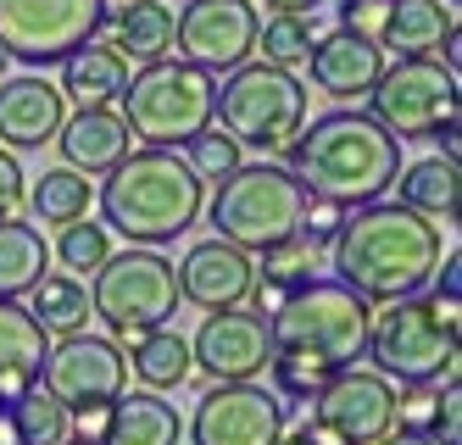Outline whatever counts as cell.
I'll use <instances>...</instances> for the list:
<instances>
[{
  "instance_id": "ba28073f",
  "label": "cell",
  "mask_w": 462,
  "mask_h": 445,
  "mask_svg": "<svg viewBox=\"0 0 462 445\" xmlns=\"http://www.w3.org/2000/svg\"><path fill=\"white\" fill-rule=\"evenodd\" d=\"M379 379L395 385H446L457 379V329L440 323V312L423 295L390 301L368 323V351Z\"/></svg>"
},
{
  "instance_id": "4dcf8cb0",
  "label": "cell",
  "mask_w": 462,
  "mask_h": 445,
  "mask_svg": "<svg viewBox=\"0 0 462 445\" xmlns=\"http://www.w3.org/2000/svg\"><path fill=\"white\" fill-rule=\"evenodd\" d=\"M312 40H318L312 17H273V23H262V28H256V51H262V61H268V67H279V73H295V67H307Z\"/></svg>"
},
{
  "instance_id": "1f68e13d",
  "label": "cell",
  "mask_w": 462,
  "mask_h": 445,
  "mask_svg": "<svg viewBox=\"0 0 462 445\" xmlns=\"http://www.w3.org/2000/svg\"><path fill=\"white\" fill-rule=\"evenodd\" d=\"M12 423H17V440L23 445H61L68 440V413L34 385L23 401H12Z\"/></svg>"
},
{
  "instance_id": "9a60e30c",
  "label": "cell",
  "mask_w": 462,
  "mask_h": 445,
  "mask_svg": "<svg viewBox=\"0 0 462 445\" xmlns=\"http://www.w3.org/2000/svg\"><path fill=\"white\" fill-rule=\"evenodd\" d=\"M284 401L262 385H212L195 401L189 445H279Z\"/></svg>"
},
{
  "instance_id": "f6af8a7d",
  "label": "cell",
  "mask_w": 462,
  "mask_h": 445,
  "mask_svg": "<svg viewBox=\"0 0 462 445\" xmlns=\"http://www.w3.org/2000/svg\"><path fill=\"white\" fill-rule=\"evenodd\" d=\"M0 445H23L17 440V423H12V406H0Z\"/></svg>"
},
{
  "instance_id": "7bdbcfd3",
  "label": "cell",
  "mask_w": 462,
  "mask_h": 445,
  "mask_svg": "<svg viewBox=\"0 0 462 445\" xmlns=\"http://www.w3.org/2000/svg\"><path fill=\"white\" fill-rule=\"evenodd\" d=\"M279 445H328V440H323L312 423H295V429H284V434H279Z\"/></svg>"
},
{
  "instance_id": "7402d4cb",
  "label": "cell",
  "mask_w": 462,
  "mask_h": 445,
  "mask_svg": "<svg viewBox=\"0 0 462 445\" xmlns=\"http://www.w3.org/2000/svg\"><path fill=\"white\" fill-rule=\"evenodd\" d=\"M106 23H112L106 45L123 61H140V67L168 61V51H173V12L162 6V0H123L117 12H106Z\"/></svg>"
},
{
  "instance_id": "603a6c76",
  "label": "cell",
  "mask_w": 462,
  "mask_h": 445,
  "mask_svg": "<svg viewBox=\"0 0 462 445\" xmlns=\"http://www.w3.org/2000/svg\"><path fill=\"white\" fill-rule=\"evenodd\" d=\"M123 89H128V61L106 40H89L61 61V100H73V107H112V100H123Z\"/></svg>"
},
{
  "instance_id": "7c38bea8",
  "label": "cell",
  "mask_w": 462,
  "mask_h": 445,
  "mask_svg": "<svg viewBox=\"0 0 462 445\" xmlns=\"http://www.w3.org/2000/svg\"><path fill=\"white\" fill-rule=\"evenodd\" d=\"M40 390L61 406V413H84V406H112L128 390V362L117 339L101 334H68L45 351Z\"/></svg>"
},
{
  "instance_id": "3957f363",
  "label": "cell",
  "mask_w": 462,
  "mask_h": 445,
  "mask_svg": "<svg viewBox=\"0 0 462 445\" xmlns=\"http://www.w3.org/2000/svg\"><path fill=\"white\" fill-rule=\"evenodd\" d=\"M95 200H101L106 234H123L128 246L156 251V246H173L184 228H195V218L207 207V184L195 179L184 151L140 145L101 179Z\"/></svg>"
},
{
  "instance_id": "d590c367",
  "label": "cell",
  "mask_w": 462,
  "mask_h": 445,
  "mask_svg": "<svg viewBox=\"0 0 462 445\" xmlns=\"http://www.w3.org/2000/svg\"><path fill=\"white\" fill-rule=\"evenodd\" d=\"M435 413H440V385H402L395 390V429L435 440Z\"/></svg>"
},
{
  "instance_id": "277c9868",
  "label": "cell",
  "mask_w": 462,
  "mask_h": 445,
  "mask_svg": "<svg viewBox=\"0 0 462 445\" xmlns=\"http://www.w3.org/2000/svg\"><path fill=\"white\" fill-rule=\"evenodd\" d=\"M368 323L374 306L356 290H346L340 279H307L279 301V312L268 318V339L273 351H301L318 357L328 373H346L368 351Z\"/></svg>"
},
{
  "instance_id": "8d00e7d4",
  "label": "cell",
  "mask_w": 462,
  "mask_h": 445,
  "mask_svg": "<svg viewBox=\"0 0 462 445\" xmlns=\"http://www.w3.org/2000/svg\"><path fill=\"white\" fill-rule=\"evenodd\" d=\"M340 223H346V207H335V200H312L307 195V212H301V228H295V239L301 246H335V234H340Z\"/></svg>"
},
{
  "instance_id": "5b68a950",
  "label": "cell",
  "mask_w": 462,
  "mask_h": 445,
  "mask_svg": "<svg viewBox=\"0 0 462 445\" xmlns=\"http://www.w3.org/2000/svg\"><path fill=\"white\" fill-rule=\"evenodd\" d=\"M201 212L217 228L212 239H223V246H235L245 256H262L279 239H295L301 212H307V190L279 162H240L228 179H217V195Z\"/></svg>"
},
{
  "instance_id": "6da1fadb",
  "label": "cell",
  "mask_w": 462,
  "mask_h": 445,
  "mask_svg": "<svg viewBox=\"0 0 462 445\" xmlns=\"http://www.w3.org/2000/svg\"><path fill=\"white\" fill-rule=\"evenodd\" d=\"M335 279L346 290H356L362 301H412L435 284V273L446 262V234L395 207V200H374V207L346 212L340 234H335Z\"/></svg>"
},
{
  "instance_id": "5bb4252c",
  "label": "cell",
  "mask_w": 462,
  "mask_h": 445,
  "mask_svg": "<svg viewBox=\"0 0 462 445\" xmlns=\"http://www.w3.org/2000/svg\"><path fill=\"white\" fill-rule=\"evenodd\" d=\"M307 423L328 445H379L395 429V385L368 367H346L312 395Z\"/></svg>"
},
{
  "instance_id": "8fae6325",
  "label": "cell",
  "mask_w": 462,
  "mask_h": 445,
  "mask_svg": "<svg viewBox=\"0 0 462 445\" xmlns=\"http://www.w3.org/2000/svg\"><path fill=\"white\" fill-rule=\"evenodd\" d=\"M106 12V0H0V51L28 67H61L101 40Z\"/></svg>"
},
{
  "instance_id": "9c48e42d",
  "label": "cell",
  "mask_w": 462,
  "mask_h": 445,
  "mask_svg": "<svg viewBox=\"0 0 462 445\" xmlns=\"http://www.w3.org/2000/svg\"><path fill=\"white\" fill-rule=\"evenodd\" d=\"M89 312L112 329V339H134L151 329H173L179 312V279L173 262L145 246L112 251L89 284Z\"/></svg>"
},
{
  "instance_id": "cb8c5ba5",
  "label": "cell",
  "mask_w": 462,
  "mask_h": 445,
  "mask_svg": "<svg viewBox=\"0 0 462 445\" xmlns=\"http://www.w3.org/2000/svg\"><path fill=\"white\" fill-rule=\"evenodd\" d=\"M179 440H184V418H179V406H168V395L123 390L112 401L106 445H179Z\"/></svg>"
},
{
  "instance_id": "e575fe53",
  "label": "cell",
  "mask_w": 462,
  "mask_h": 445,
  "mask_svg": "<svg viewBox=\"0 0 462 445\" xmlns=\"http://www.w3.org/2000/svg\"><path fill=\"white\" fill-rule=\"evenodd\" d=\"M318 273V251L301 246V239H279V246L262 251V279L279 284V290H295V284H307Z\"/></svg>"
},
{
  "instance_id": "52a82bcc",
  "label": "cell",
  "mask_w": 462,
  "mask_h": 445,
  "mask_svg": "<svg viewBox=\"0 0 462 445\" xmlns=\"http://www.w3.org/2000/svg\"><path fill=\"white\" fill-rule=\"evenodd\" d=\"M212 123H223V134L240 151H284L307 123V84L295 73H279L268 61H245L228 73V84L217 89V112Z\"/></svg>"
},
{
  "instance_id": "2e32d148",
  "label": "cell",
  "mask_w": 462,
  "mask_h": 445,
  "mask_svg": "<svg viewBox=\"0 0 462 445\" xmlns=\"http://www.w3.org/2000/svg\"><path fill=\"white\" fill-rule=\"evenodd\" d=\"M189 362L207 373L212 385H256L273 362V339H268V318L245 312H207L201 329L189 339Z\"/></svg>"
},
{
  "instance_id": "8992f818",
  "label": "cell",
  "mask_w": 462,
  "mask_h": 445,
  "mask_svg": "<svg viewBox=\"0 0 462 445\" xmlns=\"http://www.w3.org/2000/svg\"><path fill=\"white\" fill-rule=\"evenodd\" d=\"M217 112V84L189 61H151L140 73H128L123 89V123L134 140L156 151H184L195 134L212 128Z\"/></svg>"
},
{
  "instance_id": "4316f807",
  "label": "cell",
  "mask_w": 462,
  "mask_h": 445,
  "mask_svg": "<svg viewBox=\"0 0 462 445\" xmlns=\"http://www.w3.org/2000/svg\"><path fill=\"white\" fill-rule=\"evenodd\" d=\"M402 184H395V207H407L429 223H451L457 218V195H462V179H457V162L451 156H423L412 167H402L395 173Z\"/></svg>"
},
{
  "instance_id": "f1b7e54d",
  "label": "cell",
  "mask_w": 462,
  "mask_h": 445,
  "mask_svg": "<svg viewBox=\"0 0 462 445\" xmlns=\"http://www.w3.org/2000/svg\"><path fill=\"white\" fill-rule=\"evenodd\" d=\"M51 273V246L34 223H0V301H23Z\"/></svg>"
},
{
  "instance_id": "ac0fdd59",
  "label": "cell",
  "mask_w": 462,
  "mask_h": 445,
  "mask_svg": "<svg viewBox=\"0 0 462 445\" xmlns=\"http://www.w3.org/2000/svg\"><path fill=\"white\" fill-rule=\"evenodd\" d=\"M51 145H61V167H73L84 179H106L134 151V134H128L123 112H112V107H79L73 117H61Z\"/></svg>"
},
{
  "instance_id": "bcb514c9",
  "label": "cell",
  "mask_w": 462,
  "mask_h": 445,
  "mask_svg": "<svg viewBox=\"0 0 462 445\" xmlns=\"http://www.w3.org/2000/svg\"><path fill=\"white\" fill-rule=\"evenodd\" d=\"M6 61H12V56H6V51H0V79H6Z\"/></svg>"
},
{
  "instance_id": "7a4b0ae2",
  "label": "cell",
  "mask_w": 462,
  "mask_h": 445,
  "mask_svg": "<svg viewBox=\"0 0 462 445\" xmlns=\"http://www.w3.org/2000/svg\"><path fill=\"white\" fill-rule=\"evenodd\" d=\"M312 200H335V207L356 212L374 207L395 190L402 173V140L368 117V112H323L301 123V134L284 145V162Z\"/></svg>"
},
{
  "instance_id": "c3c4849f",
  "label": "cell",
  "mask_w": 462,
  "mask_h": 445,
  "mask_svg": "<svg viewBox=\"0 0 462 445\" xmlns=\"http://www.w3.org/2000/svg\"><path fill=\"white\" fill-rule=\"evenodd\" d=\"M446 6H457V0H446Z\"/></svg>"
},
{
  "instance_id": "7dc6e473",
  "label": "cell",
  "mask_w": 462,
  "mask_h": 445,
  "mask_svg": "<svg viewBox=\"0 0 462 445\" xmlns=\"http://www.w3.org/2000/svg\"><path fill=\"white\" fill-rule=\"evenodd\" d=\"M61 445H89V440H73V434H68V440H61Z\"/></svg>"
},
{
  "instance_id": "ee69618b",
  "label": "cell",
  "mask_w": 462,
  "mask_h": 445,
  "mask_svg": "<svg viewBox=\"0 0 462 445\" xmlns=\"http://www.w3.org/2000/svg\"><path fill=\"white\" fill-rule=\"evenodd\" d=\"M379 445H435V440H429V434H407V429H390Z\"/></svg>"
},
{
  "instance_id": "ffe728a7",
  "label": "cell",
  "mask_w": 462,
  "mask_h": 445,
  "mask_svg": "<svg viewBox=\"0 0 462 445\" xmlns=\"http://www.w3.org/2000/svg\"><path fill=\"white\" fill-rule=\"evenodd\" d=\"M307 73L323 95H335V100H356V95H368L384 73V51L374 40H362V33H323V40H312V56H307Z\"/></svg>"
},
{
  "instance_id": "30bf717a",
  "label": "cell",
  "mask_w": 462,
  "mask_h": 445,
  "mask_svg": "<svg viewBox=\"0 0 462 445\" xmlns=\"http://www.w3.org/2000/svg\"><path fill=\"white\" fill-rule=\"evenodd\" d=\"M368 107L390 140H429L457 123V73L435 56H402L368 89Z\"/></svg>"
},
{
  "instance_id": "d6a6232c",
  "label": "cell",
  "mask_w": 462,
  "mask_h": 445,
  "mask_svg": "<svg viewBox=\"0 0 462 445\" xmlns=\"http://www.w3.org/2000/svg\"><path fill=\"white\" fill-rule=\"evenodd\" d=\"M112 256V234L101 228V223H89V218H79V223H68L61 228V239H56V262L73 273H101V262Z\"/></svg>"
},
{
  "instance_id": "4fadbf2b",
  "label": "cell",
  "mask_w": 462,
  "mask_h": 445,
  "mask_svg": "<svg viewBox=\"0 0 462 445\" xmlns=\"http://www.w3.org/2000/svg\"><path fill=\"white\" fill-rule=\"evenodd\" d=\"M256 28H262V12L251 0H189L173 17V45H179V61L217 79L256 56Z\"/></svg>"
},
{
  "instance_id": "60d3db41",
  "label": "cell",
  "mask_w": 462,
  "mask_h": 445,
  "mask_svg": "<svg viewBox=\"0 0 462 445\" xmlns=\"http://www.w3.org/2000/svg\"><path fill=\"white\" fill-rule=\"evenodd\" d=\"M106 423H112V406H84V413L68 418V434L89 440V445H106Z\"/></svg>"
},
{
  "instance_id": "836d02e7",
  "label": "cell",
  "mask_w": 462,
  "mask_h": 445,
  "mask_svg": "<svg viewBox=\"0 0 462 445\" xmlns=\"http://www.w3.org/2000/svg\"><path fill=\"white\" fill-rule=\"evenodd\" d=\"M184 162L195 167V179H201V184H217V179H228L240 167V145L228 140L223 128H207V134H195V140L184 145Z\"/></svg>"
},
{
  "instance_id": "f35d334b",
  "label": "cell",
  "mask_w": 462,
  "mask_h": 445,
  "mask_svg": "<svg viewBox=\"0 0 462 445\" xmlns=\"http://www.w3.org/2000/svg\"><path fill=\"white\" fill-rule=\"evenodd\" d=\"M384 12H390V0H340V28H346V33H362V40L379 45Z\"/></svg>"
},
{
  "instance_id": "d4e9b609",
  "label": "cell",
  "mask_w": 462,
  "mask_h": 445,
  "mask_svg": "<svg viewBox=\"0 0 462 445\" xmlns=\"http://www.w3.org/2000/svg\"><path fill=\"white\" fill-rule=\"evenodd\" d=\"M451 28H457V12L446 6V0H390L384 28H379V51L435 56Z\"/></svg>"
},
{
  "instance_id": "484cf974",
  "label": "cell",
  "mask_w": 462,
  "mask_h": 445,
  "mask_svg": "<svg viewBox=\"0 0 462 445\" xmlns=\"http://www.w3.org/2000/svg\"><path fill=\"white\" fill-rule=\"evenodd\" d=\"M128 346V373L140 379V390H151V395H168V390H179L189 373H195V362H189V339L179 334V329H151V334H134V339H123Z\"/></svg>"
},
{
  "instance_id": "d6986e66",
  "label": "cell",
  "mask_w": 462,
  "mask_h": 445,
  "mask_svg": "<svg viewBox=\"0 0 462 445\" xmlns=\"http://www.w3.org/2000/svg\"><path fill=\"white\" fill-rule=\"evenodd\" d=\"M68 100L45 79H0V145L6 151H40L56 140Z\"/></svg>"
},
{
  "instance_id": "e0dca14e",
  "label": "cell",
  "mask_w": 462,
  "mask_h": 445,
  "mask_svg": "<svg viewBox=\"0 0 462 445\" xmlns=\"http://www.w3.org/2000/svg\"><path fill=\"white\" fill-rule=\"evenodd\" d=\"M173 279H179V301L201 306V312H235V306H245V295H251L256 262L245 251H235V246H223V239H201V246L184 251Z\"/></svg>"
},
{
  "instance_id": "b9f144b4",
  "label": "cell",
  "mask_w": 462,
  "mask_h": 445,
  "mask_svg": "<svg viewBox=\"0 0 462 445\" xmlns=\"http://www.w3.org/2000/svg\"><path fill=\"white\" fill-rule=\"evenodd\" d=\"M262 6H273L279 17H312L323 0H262Z\"/></svg>"
},
{
  "instance_id": "74e56055",
  "label": "cell",
  "mask_w": 462,
  "mask_h": 445,
  "mask_svg": "<svg viewBox=\"0 0 462 445\" xmlns=\"http://www.w3.org/2000/svg\"><path fill=\"white\" fill-rule=\"evenodd\" d=\"M23 207H28V179H23L17 156H12L6 145H0V223L23 218Z\"/></svg>"
},
{
  "instance_id": "ab89813d",
  "label": "cell",
  "mask_w": 462,
  "mask_h": 445,
  "mask_svg": "<svg viewBox=\"0 0 462 445\" xmlns=\"http://www.w3.org/2000/svg\"><path fill=\"white\" fill-rule=\"evenodd\" d=\"M435 445H462V385H457V379H446V390H440Z\"/></svg>"
},
{
  "instance_id": "83f0119b",
  "label": "cell",
  "mask_w": 462,
  "mask_h": 445,
  "mask_svg": "<svg viewBox=\"0 0 462 445\" xmlns=\"http://www.w3.org/2000/svg\"><path fill=\"white\" fill-rule=\"evenodd\" d=\"M28 318L45 329V339H68V334H84L89 329V290L73 273H45V279L28 290Z\"/></svg>"
},
{
  "instance_id": "44dd1931",
  "label": "cell",
  "mask_w": 462,
  "mask_h": 445,
  "mask_svg": "<svg viewBox=\"0 0 462 445\" xmlns=\"http://www.w3.org/2000/svg\"><path fill=\"white\" fill-rule=\"evenodd\" d=\"M45 351H51V339H45V329L34 318H28V306L23 301H0V406L23 401L40 385Z\"/></svg>"
},
{
  "instance_id": "f546056e",
  "label": "cell",
  "mask_w": 462,
  "mask_h": 445,
  "mask_svg": "<svg viewBox=\"0 0 462 445\" xmlns=\"http://www.w3.org/2000/svg\"><path fill=\"white\" fill-rule=\"evenodd\" d=\"M28 207H34L40 223L68 228V223L89 218V207H95V184H89L84 173H73V167H51V173H40V184L28 190Z\"/></svg>"
}]
</instances>
